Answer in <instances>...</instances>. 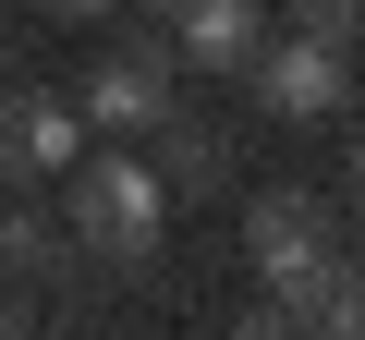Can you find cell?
<instances>
[{
	"mask_svg": "<svg viewBox=\"0 0 365 340\" xmlns=\"http://www.w3.org/2000/svg\"><path fill=\"white\" fill-rule=\"evenodd\" d=\"M244 255H256V280H268V316H317V304H329V280H341L329 195H304V183L244 195Z\"/></svg>",
	"mask_w": 365,
	"mask_h": 340,
	"instance_id": "6da1fadb",
	"label": "cell"
},
{
	"mask_svg": "<svg viewBox=\"0 0 365 340\" xmlns=\"http://www.w3.org/2000/svg\"><path fill=\"white\" fill-rule=\"evenodd\" d=\"M61 183H73V207H61L73 255H98V267H146V255H158V219H170V183H158L146 158H73Z\"/></svg>",
	"mask_w": 365,
	"mask_h": 340,
	"instance_id": "7a4b0ae2",
	"label": "cell"
},
{
	"mask_svg": "<svg viewBox=\"0 0 365 340\" xmlns=\"http://www.w3.org/2000/svg\"><path fill=\"white\" fill-rule=\"evenodd\" d=\"M244 73H256V97H268L280 122H329V110L353 97V49H341V37H292V25H280Z\"/></svg>",
	"mask_w": 365,
	"mask_h": 340,
	"instance_id": "3957f363",
	"label": "cell"
},
{
	"mask_svg": "<svg viewBox=\"0 0 365 340\" xmlns=\"http://www.w3.org/2000/svg\"><path fill=\"white\" fill-rule=\"evenodd\" d=\"M86 158V110L49 85H0V183H61Z\"/></svg>",
	"mask_w": 365,
	"mask_h": 340,
	"instance_id": "277c9868",
	"label": "cell"
},
{
	"mask_svg": "<svg viewBox=\"0 0 365 340\" xmlns=\"http://www.w3.org/2000/svg\"><path fill=\"white\" fill-rule=\"evenodd\" d=\"M170 49H110L98 73H86V134H146L158 110H170Z\"/></svg>",
	"mask_w": 365,
	"mask_h": 340,
	"instance_id": "5b68a950",
	"label": "cell"
},
{
	"mask_svg": "<svg viewBox=\"0 0 365 340\" xmlns=\"http://www.w3.org/2000/svg\"><path fill=\"white\" fill-rule=\"evenodd\" d=\"M268 49V13H256V0H182V13H170V61L182 73H244Z\"/></svg>",
	"mask_w": 365,
	"mask_h": 340,
	"instance_id": "8992f818",
	"label": "cell"
},
{
	"mask_svg": "<svg viewBox=\"0 0 365 340\" xmlns=\"http://www.w3.org/2000/svg\"><path fill=\"white\" fill-rule=\"evenodd\" d=\"M146 134H158L146 170H158L170 195H232V134H220V122H170V110H158Z\"/></svg>",
	"mask_w": 365,
	"mask_h": 340,
	"instance_id": "52a82bcc",
	"label": "cell"
},
{
	"mask_svg": "<svg viewBox=\"0 0 365 340\" xmlns=\"http://www.w3.org/2000/svg\"><path fill=\"white\" fill-rule=\"evenodd\" d=\"M73 255V231L49 219V207H0V267H25V280H49Z\"/></svg>",
	"mask_w": 365,
	"mask_h": 340,
	"instance_id": "ba28073f",
	"label": "cell"
},
{
	"mask_svg": "<svg viewBox=\"0 0 365 340\" xmlns=\"http://www.w3.org/2000/svg\"><path fill=\"white\" fill-rule=\"evenodd\" d=\"M280 13H292V37H365V0H280Z\"/></svg>",
	"mask_w": 365,
	"mask_h": 340,
	"instance_id": "9c48e42d",
	"label": "cell"
},
{
	"mask_svg": "<svg viewBox=\"0 0 365 340\" xmlns=\"http://www.w3.org/2000/svg\"><path fill=\"white\" fill-rule=\"evenodd\" d=\"M37 13H61V25H73V13H110V0H37Z\"/></svg>",
	"mask_w": 365,
	"mask_h": 340,
	"instance_id": "30bf717a",
	"label": "cell"
},
{
	"mask_svg": "<svg viewBox=\"0 0 365 340\" xmlns=\"http://www.w3.org/2000/svg\"><path fill=\"white\" fill-rule=\"evenodd\" d=\"M0 73H13V25H0Z\"/></svg>",
	"mask_w": 365,
	"mask_h": 340,
	"instance_id": "8fae6325",
	"label": "cell"
},
{
	"mask_svg": "<svg viewBox=\"0 0 365 340\" xmlns=\"http://www.w3.org/2000/svg\"><path fill=\"white\" fill-rule=\"evenodd\" d=\"M353 195H365V146H353Z\"/></svg>",
	"mask_w": 365,
	"mask_h": 340,
	"instance_id": "7c38bea8",
	"label": "cell"
},
{
	"mask_svg": "<svg viewBox=\"0 0 365 340\" xmlns=\"http://www.w3.org/2000/svg\"><path fill=\"white\" fill-rule=\"evenodd\" d=\"M146 13H182V0H146Z\"/></svg>",
	"mask_w": 365,
	"mask_h": 340,
	"instance_id": "4fadbf2b",
	"label": "cell"
}]
</instances>
